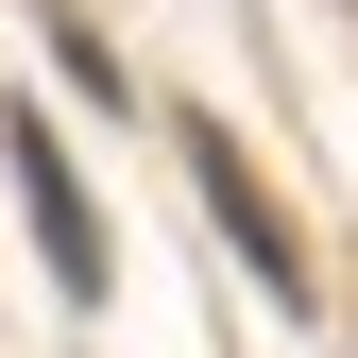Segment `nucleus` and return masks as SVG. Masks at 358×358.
<instances>
[{
    "instance_id": "obj_1",
    "label": "nucleus",
    "mask_w": 358,
    "mask_h": 358,
    "mask_svg": "<svg viewBox=\"0 0 358 358\" xmlns=\"http://www.w3.org/2000/svg\"><path fill=\"white\" fill-rule=\"evenodd\" d=\"M17 188H34V239H52V273L69 290H103V222H85V188H69V154L17 120Z\"/></svg>"
},
{
    "instance_id": "obj_2",
    "label": "nucleus",
    "mask_w": 358,
    "mask_h": 358,
    "mask_svg": "<svg viewBox=\"0 0 358 358\" xmlns=\"http://www.w3.org/2000/svg\"><path fill=\"white\" fill-rule=\"evenodd\" d=\"M188 171L222 188V222H239V256H256V273H273V290H307V256L273 239V205H256V171H239V137H222V120H188Z\"/></svg>"
}]
</instances>
